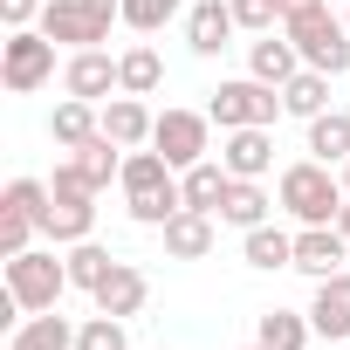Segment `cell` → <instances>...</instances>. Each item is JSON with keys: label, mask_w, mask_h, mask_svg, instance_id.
Masks as SVG:
<instances>
[{"label": "cell", "mask_w": 350, "mask_h": 350, "mask_svg": "<svg viewBox=\"0 0 350 350\" xmlns=\"http://www.w3.org/2000/svg\"><path fill=\"white\" fill-rule=\"evenodd\" d=\"M282 110L302 117V124L323 117V110H329V76H323V69H295V76L282 83Z\"/></svg>", "instance_id": "obj_25"}, {"label": "cell", "mask_w": 350, "mask_h": 350, "mask_svg": "<svg viewBox=\"0 0 350 350\" xmlns=\"http://www.w3.org/2000/svg\"><path fill=\"white\" fill-rule=\"evenodd\" d=\"M76 350H131V336H124V316H90V323H76Z\"/></svg>", "instance_id": "obj_31"}, {"label": "cell", "mask_w": 350, "mask_h": 350, "mask_svg": "<svg viewBox=\"0 0 350 350\" xmlns=\"http://www.w3.org/2000/svg\"><path fill=\"white\" fill-rule=\"evenodd\" d=\"M241 254H247V268H261V275L295 268V234H282L275 220H261V227H247V234H241Z\"/></svg>", "instance_id": "obj_21"}, {"label": "cell", "mask_w": 350, "mask_h": 350, "mask_svg": "<svg viewBox=\"0 0 350 350\" xmlns=\"http://www.w3.org/2000/svg\"><path fill=\"white\" fill-rule=\"evenodd\" d=\"M336 227H343V241H350V200H343V213H336Z\"/></svg>", "instance_id": "obj_36"}, {"label": "cell", "mask_w": 350, "mask_h": 350, "mask_svg": "<svg viewBox=\"0 0 350 350\" xmlns=\"http://www.w3.org/2000/svg\"><path fill=\"white\" fill-rule=\"evenodd\" d=\"M90 302H96L103 316H124V323H131V316H137V309L151 302V282H144V275H137L131 261H117V268L103 275V288H96Z\"/></svg>", "instance_id": "obj_17"}, {"label": "cell", "mask_w": 350, "mask_h": 350, "mask_svg": "<svg viewBox=\"0 0 350 350\" xmlns=\"http://www.w3.org/2000/svg\"><path fill=\"white\" fill-rule=\"evenodd\" d=\"M96 131H103V110H96V103H83V96H62V103H55V117H49V137H55L62 151L90 144Z\"/></svg>", "instance_id": "obj_23"}, {"label": "cell", "mask_w": 350, "mask_h": 350, "mask_svg": "<svg viewBox=\"0 0 350 350\" xmlns=\"http://www.w3.org/2000/svg\"><path fill=\"white\" fill-rule=\"evenodd\" d=\"M117 90H124V76H117V55H110V49H76V55L62 62V96L110 103Z\"/></svg>", "instance_id": "obj_10"}, {"label": "cell", "mask_w": 350, "mask_h": 350, "mask_svg": "<svg viewBox=\"0 0 350 350\" xmlns=\"http://www.w3.org/2000/svg\"><path fill=\"white\" fill-rule=\"evenodd\" d=\"M309 158H323V165H343L350 158V110L309 117Z\"/></svg>", "instance_id": "obj_27"}, {"label": "cell", "mask_w": 350, "mask_h": 350, "mask_svg": "<svg viewBox=\"0 0 350 350\" xmlns=\"http://www.w3.org/2000/svg\"><path fill=\"white\" fill-rule=\"evenodd\" d=\"M343 193H350V158H343Z\"/></svg>", "instance_id": "obj_37"}, {"label": "cell", "mask_w": 350, "mask_h": 350, "mask_svg": "<svg viewBox=\"0 0 350 350\" xmlns=\"http://www.w3.org/2000/svg\"><path fill=\"white\" fill-rule=\"evenodd\" d=\"M206 117H213L220 131H247V124H268V131H275V117H282V90L261 83V76H234V83L213 90Z\"/></svg>", "instance_id": "obj_8"}, {"label": "cell", "mask_w": 350, "mask_h": 350, "mask_svg": "<svg viewBox=\"0 0 350 350\" xmlns=\"http://www.w3.org/2000/svg\"><path fill=\"white\" fill-rule=\"evenodd\" d=\"M117 76H124V96H158V83H165V55H158L151 42H131V49L117 55Z\"/></svg>", "instance_id": "obj_24"}, {"label": "cell", "mask_w": 350, "mask_h": 350, "mask_svg": "<svg viewBox=\"0 0 350 350\" xmlns=\"http://www.w3.org/2000/svg\"><path fill=\"white\" fill-rule=\"evenodd\" d=\"M69 165L83 172V186H90V193H110V179H124V144H110V137L96 131L90 144L69 151Z\"/></svg>", "instance_id": "obj_20"}, {"label": "cell", "mask_w": 350, "mask_h": 350, "mask_svg": "<svg viewBox=\"0 0 350 350\" xmlns=\"http://www.w3.org/2000/svg\"><path fill=\"white\" fill-rule=\"evenodd\" d=\"M0 268H8V288H14V302H21L28 316L55 309V302L76 288V282H69V254H55V241H49V247H28V254H8Z\"/></svg>", "instance_id": "obj_3"}, {"label": "cell", "mask_w": 350, "mask_h": 350, "mask_svg": "<svg viewBox=\"0 0 350 350\" xmlns=\"http://www.w3.org/2000/svg\"><path fill=\"white\" fill-rule=\"evenodd\" d=\"M316 8H329V0H282V21H295V14H316Z\"/></svg>", "instance_id": "obj_35"}, {"label": "cell", "mask_w": 350, "mask_h": 350, "mask_svg": "<svg viewBox=\"0 0 350 350\" xmlns=\"http://www.w3.org/2000/svg\"><path fill=\"white\" fill-rule=\"evenodd\" d=\"M151 151H165L172 172H186V165L213 158V117H206V110H158V124H151Z\"/></svg>", "instance_id": "obj_9"}, {"label": "cell", "mask_w": 350, "mask_h": 350, "mask_svg": "<svg viewBox=\"0 0 350 350\" xmlns=\"http://www.w3.org/2000/svg\"><path fill=\"white\" fill-rule=\"evenodd\" d=\"M309 336H316L309 309H302V316H295V309H268V316H261V343H268V350H309Z\"/></svg>", "instance_id": "obj_28"}, {"label": "cell", "mask_w": 350, "mask_h": 350, "mask_svg": "<svg viewBox=\"0 0 350 350\" xmlns=\"http://www.w3.org/2000/svg\"><path fill=\"white\" fill-rule=\"evenodd\" d=\"M35 234H42V227H35L21 206L0 200V261H8V254H28V247H35Z\"/></svg>", "instance_id": "obj_32"}, {"label": "cell", "mask_w": 350, "mask_h": 350, "mask_svg": "<svg viewBox=\"0 0 350 350\" xmlns=\"http://www.w3.org/2000/svg\"><path fill=\"white\" fill-rule=\"evenodd\" d=\"M158 234H165V254H172V261H206V254H213V213L179 206Z\"/></svg>", "instance_id": "obj_16"}, {"label": "cell", "mask_w": 350, "mask_h": 350, "mask_svg": "<svg viewBox=\"0 0 350 350\" xmlns=\"http://www.w3.org/2000/svg\"><path fill=\"white\" fill-rule=\"evenodd\" d=\"M179 14H186V0H124V28H137V35H158Z\"/></svg>", "instance_id": "obj_30"}, {"label": "cell", "mask_w": 350, "mask_h": 350, "mask_svg": "<svg viewBox=\"0 0 350 350\" xmlns=\"http://www.w3.org/2000/svg\"><path fill=\"white\" fill-rule=\"evenodd\" d=\"M282 35L302 49V69H323V76H343V69H350V21H343V14L316 8V14L282 21Z\"/></svg>", "instance_id": "obj_6"}, {"label": "cell", "mask_w": 350, "mask_h": 350, "mask_svg": "<svg viewBox=\"0 0 350 350\" xmlns=\"http://www.w3.org/2000/svg\"><path fill=\"white\" fill-rule=\"evenodd\" d=\"M343 21H350V14H343Z\"/></svg>", "instance_id": "obj_40"}, {"label": "cell", "mask_w": 350, "mask_h": 350, "mask_svg": "<svg viewBox=\"0 0 350 350\" xmlns=\"http://www.w3.org/2000/svg\"><path fill=\"white\" fill-rule=\"evenodd\" d=\"M227 8H234L241 35H275L282 28V0H227Z\"/></svg>", "instance_id": "obj_33"}, {"label": "cell", "mask_w": 350, "mask_h": 350, "mask_svg": "<svg viewBox=\"0 0 350 350\" xmlns=\"http://www.w3.org/2000/svg\"><path fill=\"white\" fill-rule=\"evenodd\" d=\"M62 254H69V282H76V288H90V295H96V288H103V275L117 268V261H110V247H96V241H76V247H62Z\"/></svg>", "instance_id": "obj_29"}, {"label": "cell", "mask_w": 350, "mask_h": 350, "mask_svg": "<svg viewBox=\"0 0 350 350\" xmlns=\"http://www.w3.org/2000/svg\"><path fill=\"white\" fill-rule=\"evenodd\" d=\"M275 200H282V213L295 220V227H336V213H343V172L336 165H323V158H302V165H288L282 179H275Z\"/></svg>", "instance_id": "obj_1"}, {"label": "cell", "mask_w": 350, "mask_h": 350, "mask_svg": "<svg viewBox=\"0 0 350 350\" xmlns=\"http://www.w3.org/2000/svg\"><path fill=\"white\" fill-rule=\"evenodd\" d=\"M343 261H350V241H343V227H302V234H295V275L323 282V275H336Z\"/></svg>", "instance_id": "obj_14"}, {"label": "cell", "mask_w": 350, "mask_h": 350, "mask_svg": "<svg viewBox=\"0 0 350 350\" xmlns=\"http://www.w3.org/2000/svg\"><path fill=\"white\" fill-rule=\"evenodd\" d=\"M295 69H302V49H295L288 35H254V42H247V76H261V83L282 90Z\"/></svg>", "instance_id": "obj_19"}, {"label": "cell", "mask_w": 350, "mask_h": 350, "mask_svg": "<svg viewBox=\"0 0 350 350\" xmlns=\"http://www.w3.org/2000/svg\"><path fill=\"white\" fill-rule=\"evenodd\" d=\"M220 165L234 172V179H268V172H275V137H268V124L220 131Z\"/></svg>", "instance_id": "obj_11"}, {"label": "cell", "mask_w": 350, "mask_h": 350, "mask_svg": "<svg viewBox=\"0 0 350 350\" xmlns=\"http://www.w3.org/2000/svg\"><path fill=\"white\" fill-rule=\"evenodd\" d=\"M151 124H158V117H151L144 96H124V90H117V96L103 103V137L124 144V151H144V144H151Z\"/></svg>", "instance_id": "obj_15"}, {"label": "cell", "mask_w": 350, "mask_h": 350, "mask_svg": "<svg viewBox=\"0 0 350 350\" xmlns=\"http://www.w3.org/2000/svg\"><path fill=\"white\" fill-rule=\"evenodd\" d=\"M247 350H268V343H261V336H254V343H247Z\"/></svg>", "instance_id": "obj_38"}, {"label": "cell", "mask_w": 350, "mask_h": 350, "mask_svg": "<svg viewBox=\"0 0 350 350\" xmlns=\"http://www.w3.org/2000/svg\"><path fill=\"white\" fill-rule=\"evenodd\" d=\"M49 193H55V206H49V227H42V241H55V247H76V241H90V234H96V193L83 186V172H76L69 158L55 165Z\"/></svg>", "instance_id": "obj_5"}, {"label": "cell", "mask_w": 350, "mask_h": 350, "mask_svg": "<svg viewBox=\"0 0 350 350\" xmlns=\"http://www.w3.org/2000/svg\"><path fill=\"white\" fill-rule=\"evenodd\" d=\"M8 350H76V323H69V316H55V309L21 316V323H14V336H8Z\"/></svg>", "instance_id": "obj_22"}, {"label": "cell", "mask_w": 350, "mask_h": 350, "mask_svg": "<svg viewBox=\"0 0 350 350\" xmlns=\"http://www.w3.org/2000/svg\"><path fill=\"white\" fill-rule=\"evenodd\" d=\"M268 213H275V200L261 193V179H234V186H227V200H220V220H227V227H241V234H247V227H261Z\"/></svg>", "instance_id": "obj_26"}, {"label": "cell", "mask_w": 350, "mask_h": 350, "mask_svg": "<svg viewBox=\"0 0 350 350\" xmlns=\"http://www.w3.org/2000/svg\"><path fill=\"white\" fill-rule=\"evenodd\" d=\"M336 350H350V343H336Z\"/></svg>", "instance_id": "obj_39"}, {"label": "cell", "mask_w": 350, "mask_h": 350, "mask_svg": "<svg viewBox=\"0 0 350 350\" xmlns=\"http://www.w3.org/2000/svg\"><path fill=\"white\" fill-rule=\"evenodd\" d=\"M55 49L42 28H8V42H0V83H8L14 96H35L42 83H55Z\"/></svg>", "instance_id": "obj_7"}, {"label": "cell", "mask_w": 350, "mask_h": 350, "mask_svg": "<svg viewBox=\"0 0 350 350\" xmlns=\"http://www.w3.org/2000/svg\"><path fill=\"white\" fill-rule=\"evenodd\" d=\"M227 186H234V172H227L220 158H200V165H186V172H179V193H186V206H193V213H213V220H220V200H227Z\"/></svg>", "instance_id": "obj_18"}, {"label": "cell", "mask_w": 350, "mask_h": 350, "mask_svg": "<svg viewBox=\"0 0 350 350\" xmlns=\"http://www.w3.org/2000/svg\"><path fill=\"white\" fill-rule=\"evenodd\" d=\"M42 8H49V0H0V21H8V28H35Z\"/></svg>", "instance_id": "obj_34"}, {"label": "cell", "mask_w": 350, "mask_h": 350, "mask_svg": "<svg viewBox=\"0 0 350 350\" xmlns=\"http://www.w3.org/2000/svg\"><path fill=\"white\" fill-rule=\"evenodd\" d=\"M124 206H131V220L137 227H165L172 213L186 206V193H179V172L165 165V151H124Z\"/></svg>", "instance_id": "obj_2"}, {"label": "cell", "mask_w": 350, "mask_h": 350, "mask_svg": "<svg viewBox=\"0 0 350 350\" xmlns=\"http://www.w3.org/2000/svg\"><path fill=\"white\" fill-rule=\"evenodd\" d=\"M234 35H241V21H234V8L227 0H193L186 8V49L193 55H220V49H234Z\"/></svg>", "instance_id": "obj_12"}, {"label": "cell", "mask_w": 350, "mask_h": 350, "mask_svg": "<svg viewBox=\"0 0 350 350\" xmlns=\"http://www.w3.org/2000/svg\"><path fill=\"white\" fill-rule=\"evenodd\" d=\"M309 323H316V336L350 343V268H336V275L316 282V295H309Z\"/></svg>", "instance_id": "obj_13"}, {"label": "cell", "mask_w": 350, "mask_h": 350, "mask_svg": "<svg viewBox=\"0 0 350 350\" xmlns=\"http://www.w3.org/2000/svg\"><path fill=\"white\" fill-rule=\"evenodd\" d=\"M110 21H124V0H49L35 28L76 55V49H103L110 42Z\"/></svg>", "instance_id": "obj_4"}]
</instances>
